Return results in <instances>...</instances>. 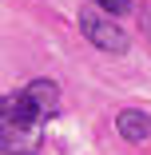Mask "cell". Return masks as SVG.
Returning <instances> with one entry per match:
<instances>
[{
    "mask_svg": "<svg viewBox=\"0 0 151 155\" xmlns=\"http://www.w3.org/2000/svg\"><path fill=\"white\" fill-rule=\"evenodd\" d=\"M60 87L52 80H32L0 100V155H40V127L56 115Z\"/></svg>",
    "mask_w": 151,
    "mask_h": 155,
    "instance_id": "cell-1",
    "label": "cell"
},
{
    "mask_svg": "<svg viewBox=\"0 0 151 155\" xmlns=\"http://www.w3.org/2000/svg\"><path fill=\"white\" fill-rule=\"evenodd\" d=\"M115 131L123 135L127 143H147L151 139V115L139 111V107H123L115 115Z\"/></svg>",
    "mask_w": 151,
    "mask_h": 155,
    "instance_id": "cell-3",
    "label": "cell"
},
{
    "mask_svg": "<svg viewBox=\"0 0 151 155\" xmlns=\"http://www.w3.org/2000/svg\"><path fill=\"white\" fill-rule=\"evenodd\" d=\"M92 4H100V8L111 12V16H127V12H135V8H131V0H92Z\"/></svg>",
    "mask_w": 151,
    "mask_h": 155,
    "instance_id": "cell-4",
    "label": "cell"
},
{
    "mask_svg": "<svg viewBox=\"0 0 151 155\" xmlns=\"http://www.w3.org/2000/svg\"><path fill=\"white\" fill-rule=\"evenodd\" d=\"M80 32H84L87 44H96L100 52H115V56H123V52L131 48L127 32H123L115 20L100 16V12H80Z\"/></svg>",
    "mask_w": 151,
    "mask_h": 155,
    "instance_id": "cell-2",
    "label": "cell"
}]
</instances>
